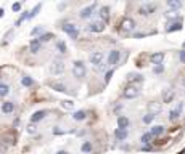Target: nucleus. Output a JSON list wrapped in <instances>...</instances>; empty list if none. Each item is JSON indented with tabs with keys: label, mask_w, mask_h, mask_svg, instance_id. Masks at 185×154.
I'll return each mask as SVG.
<instances>
[{
	"label": "nucleus",
	"mask_w": 185,
	"mask_h": 154,
	"mask_svg": "<svg viewBox=\"0 0 185 154\" xmlns=\"http://www.w3.org/2000/svg\"><path fill=\"white\" fill-rule=\"evenodd\" d=\"M148 111H150V114H153V116H156V114H159L161 113V104L159 103H148Z\"/></svg>",
	"instance_id": "18"
},
{
	"label": "nucleus",
	"mask_w": 185,
	"mask_h": 154,
	"mask_svg": "<svg viewBox=\"0 0 185 154\" xmlns=\"http://www.w3.org/2000/svg\"><path fill=\"white\" fill-rule=\"evenodd\" d=\"M26 132L31 133V135H34V133L37 132V127H35L34 124H29V125H27V128H26Z\"/></svg>",
	"instance_id": "36"
},
{
	"label": "nucleus",
	"mask_w": 185,
	"mask_h": 154,
	"mask_svg": "<svg viewBox=\"0 0 185 154\" xmlns=\"http://www.w3.org/2000/svg\"><path fill=\"white\" fill-rule=\"evenodd\" d=\"M64 133H66V130H60L58 127L53 128V135H64Z\"/></svg>",
	"instance_id": "42"
},
{
	"label": "nucleus",
	"mask_w": 185,
	"mask_h": 154,
	"mask_svg": "<svg viewBox=\"0 0 185 154\" xmlns=\"http://www.w3.org/2000/svg\"><path fill=\"white\" fill-rule=\"evenodd\" d=\"M40 10H42V3H37V5H35V7H34V8H32V10L29 11V20H32L34 16L39 15V11H40Z\"/></svg>",
	"instance_id": "23"
},
{
	"label": "nucleus",
	"mask_w": 185,
	"mask_h": 154,
	"mask_svg": "<svg viewBox=\"0 0 185 154\" xmlns=\"http://www.w3.org/2000/svg\"><path fill=\"white\" fill-rule=\"evenodd\" d=\"M127 127H129V119L126 117V116H119L118 117V128L126 130Z\"/></svg>",
	"instance_id": "19"
},
{
	"label": "nucleus",
	"mask_w": 185,
	"mask_h": 154,
	"mask_svg": "<svg viewBox=\"0 0 185 154\" xmlns=\"http://www.w3.org/2000/svg\"><path fill=\"white\" fill-rule=\"evenodd\" d=\"M45 116H47V111H45V109H42V111H35V113L31 116V122H32V124L39 122V120L45 119Z\"/></svg>",
	"instance_id": "13"
},
{
	"label": "nucleus",
	"mask_w": 185,
	"mask_h": 154,
	"mask_svg": "<svg viewBox=\"0 0 185 154\" xmlns=\"http://www.w3.org/2000/svg\"><path fill=\"white\" fill-rule=\"evenodd\" d=\"M182 83H183V85H185V79H183V80H182Z\"/></svg>",
	"instance_id": "50"
},
{
	"label": "nucleus",
	"mask_w": 185,
	"mask_h": 154,
	"mask_svg": "<svg viewBox=\"0 0 185 154\" xmlns=\"http://www.w3.org/2000/svg\"><path fill=\"white\" fill-rule=\"evenodd\" d=\"M151 149H153L151 146H148V144H145V146L142 148V151H151Z\"/></svg>",
	"instance_id": "46"
},
{
	"label": "nucleus",
	"mask_w": 185,
	"mask_h": 154,
	"mask_svg": "<svg viewBox=\"0 0 185 154\" xmlns=\"http://www.w3.org/2000/svg\"><path fill=\"white\" fill-rule=\"evenodd\" d=\"M163 71H164V66H163V64H158V66L153 68V72H155V74H161Z\"/></svg>",
	"instance_id": "39"
},
{
	"label": "nucleus",
	"mask_w": 185,
	"mask_h": 154,
	"mask_svg": "<svg viewBox=\"0 0 185 154\" xmlns=\"http://www.w3.org/2000/svg\"><path fill=\"white\" fill-rule=\"evenodd\" d=\"M106 68H108V63H106V64L100 63L98 66H97V69H98V71H101V72H103V71H106Z\"/></svg>",
	"instance_id": "41"
},
{
	"label": "nucleus",
	"mask_w": 185,
	"mask_h": 154,
	"mask_svg": "<svg viewBox=\"0 0 185 154\" xmlns=\"http://www.w3.org/2000/svg\"><path fill=\"white\" fill-rule=\"evenodd\" d=\"M42 31H44V27H42V26H37V27H34V29L31 31V35H37V34H42Z\"/></svg>",
	"instance_id": "38"
},
{
	"label": "nucleus",
	"mask_w": 185,
	"mask_h": 154,
	"mask_svg": "<svg viewBox=\"0 0 185 154\" xmlns=\"http://www.w3.org/2000/svg\"><path fill=\"white\" fill-rule=\"evenodd\" d=\"M166 18L172 20V18H177V15H175V11H168V13H166Z\"/></svg>",
	"instance_id": "43"
},
{
	"label": "nucleus",
	"mask_w": 185,
	"mask_h": 154,
	"mask_svg": "<svg viewBox=\"0 0 185 154\" xmlns=\"http://www.w3.org/2000/svg\"><path fill=\"white\" fill-rule=\"evenodd\" d=\"M21 83H23L24 87H32V85H34V80H32L29 76H24V77L21 79Z\"/></svg>",
	"instance_id": "26"
},
{
	"label": "nucleus",
	"mask_w": 185,
	"mask_h": 154,
	"mask_svg": "<svg viewBox=\"0 0 185 154\" xmlns=\"http://www.w3.org/2000/svg\"><path fill=\"white\" fill-rule=\"evenodd\" d=\"M61 106L64 109H72L74 108V103L71 100H64V101H61Z\"/></svg>",
	"instance_id": "33"
},
{
	"label": "nucleus",
	"mask_w": 185,
	"mask_h": 154,
	"mask_svg": "<svg viewBox=\"0 0 185 154\" xmlns=\"http://www.w3.org/2000/svg\"><path fill=\"white\" fill-rule=\"evenodd\" d=\"M50 72H52L53 76H61L64 72V63L61 59H55L52 63V68H50Z\"/></svg>",
	"instance_id": "4"
},
{
	"label": "nucleus",
	"mask_w": 185,
	"mask_h": 154,
	"mask_svg": "<svg viewBox=\"0 0 185 154\" xmlns=\"http://www.w3.org/2000/svg\"><path fill=\"white\" fill-rule=\"evenodd\" d=\"M151 138H153V135H151L150 132H148V133H143V135H142V143H143V144H148V143L151 141Z\"/></svg>",
	"instance_id": "31"
},
{
	"label": "nucleus",
	"mask_w": 185,
	"mask_h": 154,
	"mask_svg": "<svg viewBox=\"0 0 185 154\" xmlns=\"http://www.w3.org/2000/svg\"><path fill=\"white\" fill-rule=\"evenodd\" d=\"M105 23L103 21H94V23H90L89 26H87V31H90V32H103L105 31Z\"/></svg>",
	"instance_id": "6"
},
{
	"label": "nucleus",
	"mask_w": 185,
	"mask_h": 154,
	"mask_svg": "<svg viewBox=\"0 0 185 154\" xmlns=\"http://www.w3.org/2000/svg\"><path fill=\"white\" fill-rule=\"evenodd\" d=\"M87 117V113L85 111H76V113L72 114V119L74 120H84Z\"/></svg>",
	"instance_id": "24"
},
{
	"label": "nucleus",
	"mask_w": 185,
	"mask_h": 154,
	"mask_svg": "<svg viewBox=\"0 0 185 154\" xmlns=\"http://www.w3.org/2000/svg\"><path fill=\"white\" fill-rule=\"evenodd\" d=\"M57 154H68V152H66V151H58Z\"/></svg>",
	"instance_id": "48"
},
{
	"label": "nucleus",
	"mask_w": 185,
	"mask_h": 154,
	"mask_svg": "<svg viewBox=\"0 0 185 154\" xmlns=\"http://www.w3.org/2000/svg\"><path fill=\"white\" fill-rule=\"evenodd\" d=\"M182 47H183V50H185V42H183V45H182Z\"/></svg>",
	"instance_id": "51"
},
{
	"label": "nucleus",
	"mask_w": 185,
	"mask_h": 154,
	"mask_svg": "<svg viewBox=\"0 0 185 154\" xmlns=\"http://www.w3.org/2000/svg\"><path fill=\"white\" fill-rule=\"evenodd\" d=\"M150 133L153 135V137H159V135L164 133V127L163 125H155V127L150 130Z\"/></svg>",
	"instance_id": "22"
},
{
	"label": "nucleus",
	"mask_w": 185,
	"mask_h": 154,
	"mask_svg": "<svg viewBox=\"0 0 185 154\" xmlns=\"http://www.w3.org/2000/svg\"><path fill=\"white\" fill-rule=\"evenodd\" d=\"M135 29V21L132 20V18H122L121 23H119V31L124 32V34H129V32H132Z\"/></svg>",
	"instance_id": "1"
},
{
	"label": "nucleus",
	"mask_w": 185,
	"mask_h": 154,
	"mask_svg": "<svg viewBox=\"0 0 185 154\" xmlns=\"http://www.w3.org/2000/svg\"><path fill=\"white\" fill-rule=\"evenodd\" d=\"M63 32H66V34H69L72 37V39H76L77 35H79V31H77V27H76V24H72V23H68V24H64L63 27Z\"/></svg>",
	"instance_id": "5"
},
{
	"label": "nucleus",
	"mask_w": 185,
	"mask_h": 154,
	"mask_svg": "<svg viewBox=\"0 0 185 154\" xmlns=\"http://www.w3.org/2000/svg\"><path fill=\"white\" fill-rule=\"evenodd\" d=\"M119 56H121V51H118V50H111V51H109V55H108V66H114V64H118Z\"/></svg>",
	"instance_id": "8"
},
{
	"label": "nucleus",
	"mask_w": 185,
	"mask_h": 154,
	"mask_svg": "<svg viewBox=\"0 0 185 154\" xmlns=\"http://www.w3.org/2000/svg\"><path fill=\"white\" fill-rule=\"evenodd\" d=\"M180 61H182V63H185V50H182V51H180Z\"/></svg>",
	"instance_id": "45"
},
{
	"label": "nucleus",
	"mask_w": 185,
	"mask_h": 154,
	"mask_svg": "<svg viewBox=\"0 0 185 154\" xmlns=\"http://www.w3.org/2000/svg\"><path fill=\"white\" fill-rule=\"evenodd\" d=\"M155 10H156L155 3H145V5H142L140 8H138V13H140L142 16H148V15H151Z\"/></svg>",
	"instance_id": "7"
},
{
	"label": "nucleus",
	"mask_w": 185,
	"mask_h": 154,
	"mask_svg": "<svg viewBox=\"0 0 185 154\" xmlns=\"http://www.w3.org/2000/svg\"><path fill=\"white\" fill-rule=\"evenodd\" d=\"M114 137H116L119 141H124L127 138V130H122V128H116L114 130Z\"/></svg>",
	"instance_id": "20"
},
{
	"label": "nucleus",
	"mask_w": 185,
	"mask_h": 154,
	"mask_svg": "<svg viewBox=\"0 0 185 154\" xmlns=\"http://www.w3.org/2000/svg\"><path fill=\"white\" fill-rule=\"evenodd\" d=\"M179 116H180V113L179 111H175V109H172L169 113V120H177L179 119Z\"/></svg>",
	"instance_id": "35"
},
{
	"label": "nucleus",
	"mask_w": 185,
	"mask_h": 154,
	"mask_svg": "<svg viewBox=\"0 0 185 154\" xmlns=\"http://www.w3.org/2000/svg\"><path fill=\"white\" fill-rule=\"evenodd\" d=\"M95 7H97V3H92V5H89V7H85L84 10L81 11V18L82 20H87V18H90V15L94 13V10H95Z\"/></svg>",
	"instance_id": "11"
},
{
	"label": "nucleus",
	"mask_w": 185,
	"mask_h": 154,
	"mask_svg": "<svg viewBox=\"0 0 185 154\" xmlns=\"http://www.w3.org/2000/svg\"><path fill=\"white\" fill-rule=\"evenodd\" d=\"M81 151L82 152H90L92 151V143L90 141H84V143H82V146H81Z\"/></svg>",
	"instance_id": "27"
},
{
	"label": "nucleus",
	"mask_w": 185,
	"mask_h": 154,
	"mask_svg": "<svg viewBox=\"0 0 185 154\" xmlns=\"http://www.w3.org/2000/svg\"><path fill=\"white\" fill-rule=\"evenodd\" d=\"M85 74H87L85 64L82 61H74V64H72V76L76 79H84Z\"/></svg>",
	"instance_id": "2"
},
{
	"label": "nucleus",
	"mask_w": 185,
	"mask_h": 154,
	"mask_svg": "<svg viewBox=\"0 0 185 154\" xmlns=\"http://www.w3.org/2000/svg\"><path fill=\"white\" fill-rule=\"evenodd\" d=\"M52 39H53V34L47 32V34H44V35H40V37H39V42L42 44V42H48V40H52Z\"/></svg>",
	"instance_id": "32"
},
{
	"label": "nucleus",
	"mask_w": 185,
	"mask_h": 154,
	"mask_svg": "<svg viewBox=\"0 0 185 154\" xmlns=\"http://www.w3.org/2000/svg\"><path fill=\"white\" fill-rule=\"evenodd\" d=\"M13 111H15V103H11V101H5V103H2V113H5V114H11Z\"/></svg>",
	"instance_id": "17"
},
{
	"label": "nucleus",
	"mask_w": 185,
	"mask_h": 154,
	"mask_svg": "<svg viewBox=\"0 0 185 154\" xmlns=\"http://www.w3.org/2000/svg\"><path fill=\"white\" fill-rule=\"evenodd\" d=\"M174 96H175V92L174 90H171V88L164 90L163 92V103H172Z\"/></svg>",
	"instance_id": "16"
},
{
	"label": "nucleus",
	"mask_w": 185,
	"mask_h": 154,
	"mask_svg": "<svg viewBox=\"0 0 185 154\" xmlns=\"http://www.w3.org/2000/svg\"><path fill=\"white\" fill-rule=\"evenodd\" d=\"M180 154H185V148L182 149V151H180Z\"/></svg>",
	"instance_id": "49"
},
{
	"label": "nucleus",
	"mask_w": 185,
	"mask_h": 154,
	"mask_svg": "<svg viewBox=\"0 0 185 154\" xmlns=\"http://www.w3.org/2000/svg\"><path fill=\"white\" fill-rule=\"evenodd\" d=\"M163 59H164V53H163V51L153 53V55L150 56V61L153 63V64H156V66H158V64H163Z\"/></svg>",
	"instance_id": "14"
},
{
	"label": "nucleus",
	"mask_w": 185,
	"mask_h": 154,
	"mask_svg": "<svg viewBox=\"0 0 185 154\" xmlns=\"http://www.w3.org/2000/svg\"><path fill=\"white\" fill-rule=\"evenodd\" d=\"M57 50L60 51V53H66V44H64V42H61V40H60V42H57Z\"/></svg>",
	"instance_id": "30"
},
{
	"label": "nucleus",
	"mask_w": 185,
	"mask_h": 154,
	"mask_svg": "<svg viewBox=\"0 0 185 154\" xmlns=\"http://www.w3.org/2000/svg\"><path fill=\"white\" fill-rule=\"evenodd\" d=\"M127 80L129 82H135V83H142L143 82V76H140V74H129Z\"/></svg>",
	"instance_id": "21"
},
{
	"label": "nucleus",
	"mask_w": 185,
	"mask_h": 154,
	"mask_svg": "<svg viewBox=\"0 0 185 154\" xmlns=\"http://www.w3.org/2000/svg\"><path fill=\"white\" fill-rule=\"evenodd\" d=\"M111 77H113V69H111V71H108V72L105 74V82L108 83V82L111 80Z\"/></svg>",
	"instance_id": "40"
},
{
	"label": "nucleus",
	"mask_w": 185,
	"mask_h": 154,
	"mask_svg": "<svg viewBox=\"0 0 185 154\" xmlns=\"http://www.w3.org/2000/svg\"><path fill=\"white\" fill-rule=\"evenodd\" d=\"M8 93H10V88H8V85H5V83H2V85H0V96H7Z\"/></svg>",
	"instance_id": "29"
},
{
	"label": "nucleus",
	"mask_w": 185,
	"mask_h": 154,
	"mask_svg": "<svg viewBox=\"0 0 185 154\" xmlns=\"http://www.w3.org/2000/svg\"><path fill=\"white\" fill-rule=\"evenodd\" d=\"M168 5H169L171 8H172V10H179V8L182 7V3L177 2V0H169V2H168Z\"/></svg>",
	"instance_id": "28"
},
{
	"label": "nucleus",
	"mask_w": 185,
	"mask_h": 154,
	"mask_svg": "<svg viewBox=\"0 0 185 154\" xmlns=\"http://www.w3.org/2000/svg\"><path fill=\"white\" fill-rule=\"evenodd\" d=\"M11 8H13V11H20L21 10V3H13Z\"/></svg>",
	"instance_id": "44"
},
{
	"label": "nucleus",
	"mask_w": 185,
	"mask_h": 154,
	"mask_svg": "<svg viewBox=\"0 0 185 154\" xmlns=\"http://www.w3.org/2000/svg\"><path fill=\"white\" fill-rule=\"evenodd\" d=\"M3 15H5V10H3V8H0V18H2Z\"/></svg>",
	"instance_id": "47"
},
{
	"label": "nucleus",
	"mask_w": 185,
	"mask_h": 154,
	"mask_svg": "<svg viewBox=\"0 0 185 154\" xmlns=\"http://www.w3.org/2000/svg\"><path fill=\"white\" fill-rule=\"evenodd\" d=\"M13 34H15V31H13V29L7 32V34H5V42H3V45H7V44H8V42H10V40H11V35H13Z\"/></svg>",
	"instance_id": "37"
},
{
	"label": "nucleus",
	"mask_w": 185,
	"mask_h": 154,
	"mask_svg": "<svg viewBox=\"0 0 185 154\" xmlns=\"http://www.w3.org/2000/svg\"><path fill=\"white\" fill-rule=\"evenodd\" d=\"M98 16H100V20L106 24V23L109 21V7H101L100 11H98Z\"/></svg>",
	"instance_id": "12"
},
{
	"label": "nucleus",
	"mask_w": 185,
	"mask_h": 154,
	"mask_svg": "<svg viewBox=\"0 0 185 154\" xmlns=\"http://www.w3.org/2000/svg\"><path fill=\"white\" fill-rule=\"evenodd\" d=\"M180 29H182V23L177 21V23H174V24H171L166 31H168V32H174V31H180Z\"/></svg>",
	"instance_id": "25"
},
{
	"label": "nucleus",
	"mask_w": 185,
	"mask_h": 154,
	"mask_svg": "<svg viewBox=\"0 0 185 154\" xmlns=\"http://www.w3.org/2000/svg\"><path fill=\"white\" fill-rule=\"evenodd\" d=\"M48 87L53 88L55 92H60V93H68V87L61 82H48Z\"/></svg>",
	"instance_id": "10"
},
{
	"label": "nucleus",
	"mask_w": 185,
	"mask_h": 154,
	"mask_svg": "<svg viewBox=\"0 0 185 154\" xmlns=\"http://www.w3.org/2000/svg\"><path fill=\"white\" fill-rule=\"evenodd\" d=\"M155 117H156V116H153V114L148 113L146 116H143V124H151V122L155 120Z\"/></svg>",
	"instance_id": "34"
},
{
	"label": "nucleus",
	"mask_w": 185,
	"mask_h": 154,
	"mask_svg": "<svg viewBox=\"0 0 185 154\" xmlns=\"http://www.w3.org/2000/svg\"><path fill=\"white\" fill-rule=\"evenodd\" d=\"M138 95H140V90H138L137 85H129L124 88L122 92V96L126 98V100H134V98H137Z\"/></svg>",
	"instance_id": "3"
},
{
	"label": "nucleus",
	"mask_w": 185,
	"mask_h": 154,
	"mask_svg": "<svg viewBox=\"0 0 185 154\" xmlns=\"http://www.w3.org/2000/svg\"><path fill=\"white\" fill-rule=\"evenodd\" d=\"M101 59H103V51H92L89 56V61L92 64H95V66H98L101 63Z\"/></svg>",
	"instance_id": "9"
},
{
	"label": "nucleus",
	"mask_w": 185,
	"mask_h": 154,
	"mask_svg": "<svg viewBox=\"0 0 185 154\" xmlns=\"http://www.w3.org/2000/svg\"><path fill=\"white\" fill-rule=\"evenodd\" d=\"M40 47H42V44L39 42V39H32L29 42V50H31V53H39L40 51Z\"/></svg>",
	"instance_id": "15"
}]
</instances>
